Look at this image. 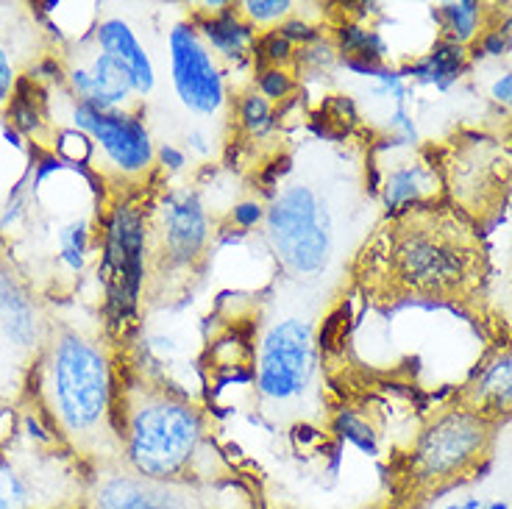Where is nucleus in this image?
<instances>
[{
	"mask_svg": "<svg viewBox=\"0 0 512 509\" xmlns=\"http://www.w3.org/2000/svg\"><path fill=\"white\" fill-rule=\"evenodd\" d=\"M490 95H493V101H499L501 106H510L512 109V73L501 76L499 81L490 87Z\"/></svg>",
	"mask_w": 512,
	"mask_h": 509,
	"instance_id": "obj_22",
	"label": "nucleus"
},
{
	"mask_svg": "<svg viewBox=\"0 0 512 509\" xmlns=\"http://www.w3.org/2000/svg\"><path fill=\"white\" fill-rule=\"evenodd\" d=\"M14 87V70L9 59H6V53L0 51V106L9 101V95H12Z\"/></svg>",
	"mask_w": 512,
	"mask_h": 509,
	"instance_id": "obj_21",
	"label": "nucleus"
},
{
	"mask_svg": "<svg viewBox=\"0 0 512 509\" xmlns=\"http://www.w3.org/2000/svg\"><path fill=\"white\" fill-rule=\"evenodd\" d=\"M287 14H290V3H279V0L243 6V17H248V23H270V20H282Z\"/></svg>",
	"mask_w": 512,
	"mask_h": 509,
	"instance_id": "obj_20",
	"label": "nucleus"
},
{
	"mask_svg": "<svg viewBox=\"0 0 512 509\" xmlns=\"http://www.w3.org/2000/svg\"><path fill=\"white\" fill-rule=\"evenodd\" d=\"M76 123L95 140L106 165L112 167L117 176L137 179V176H145L154 165V142L137 115L78 103Z\"/></svg>",
	"mask_w": 512,
	"mask_h": 509,
	"instance_id": "obj_8",
	"label": "nucleus"
},
{
	"mask_svg": "<svg viewBox=\"0 0 512 509\" xmlns=\"http://www.w3.org/2000/svg\"><path fill=\"white\" fill-rule=\"evenodd\" d=\"M201 28L212 48L226 56H237L251 45V23L243 20V12H223L215 20H206Z\"/></svg>",
	"mask_w": 512,
	"mask_h": 509,
	"instance_id": "obj_15",
	"label": "nucleus"
},
{
	"mask_svg": "<svg viewBox=\"0 0 512 509\" xmlns=\"http://www.w3.org/2000/svg\"><path fill=\"white\" fill-rule=\"evenodd\" d=\"M0 323L6 326L9 337H14L20 345L42 337L39 334L37 312H34L31 301L6 279H0Z\"/></svg>",
	"mask_w": 512,
	"mask_h": 509,
	"instance_id": "obj_14",
	"label": "nucleus"
},
{
	"mask_svg": "<svg viewBox=\"0 0 512 509\" xmlns=\"http://www.w3.org/2000/svg\"><path fill=\"white\" fill-rule=\"evenodd\" d=\"M293 92V78L284 73L282 67H265L259 76V95H265L268 101H282Z\"/></svg>",
	"mask_w": 512,
	"mask_h": 509,
	"instance_id": "obj_19",
	"label": "nucleus"
},
{
	"mask_svg": "<svg viewBox=\"0 0 512 509\" xmlns=\"http://www.w3.org/2000/svg\"><path fill=\"white\" fill-rule=\"evenodd\" d=\"M240 120H243V126L248 128V131H262V128H268L270 126L268 98H265V95H259V92L243 98V103H240Z\"/></svg>",
	"mask_w": 512,
	"mask_h": 509,
	"instance_id": "obj_18",
	"label": "nucleus"
},
{
	"mask_svg": "<svg viewBox=\"0 0 512 509\" xmlns=\"http://www.w3.org/2000/svg\"><path fill=\"white\" fill-rule=\"evenodd\" d=\"M170 73L181 103L195 115H218L226 103V87L215 56L204 37L187 23L170 31Z\"/></svg>",
	"mask_w": 512,
	"mask_h": 509,
	"instance_id": "obj_9",
	"label": "nucleus"
},
{
	"mask_svg": "<svg viewBox=\"0 0 512 509\" xmlns=\"http://www.w3.org/2000/svg\"><path fill=\"white\" fill-rule=\"evenodd\" d=\"M510 156H512V134H510Z\"/></svg>",
	"mask_w": 512,
	"mask_h": 509,
	"instance_id": "obj_23",
	"label": "nucleus"
},
{
	"mask_svg": "<svg viewBox=\"0 0 512 509\" xmlns=\"http://www.w3.org/2000/svg\"><path fill=\"white\" fill-rule=\"evenodd\" d=\"M115 432L123 465L148 479L198 484L206 446L204 409L142 368L115 373Z\"/></svg>",
	"mask_w": 512,
	"mask_h": 509,
	"instance_id": "obj_2",
	"label": "nucleus"
},
{
	"mask_svg": "<svg viewBox=\"0 0 512 509\" xmlns=\"http://www.w3.org/2000/svg\"><path fill=\"white\" fill-rule=\"evenodd\" d=\"M73 84L81 103H90L98 109H117L128 101L134 90L128 73L109 53H98L90 64L78 67L73 73Z\"/></svg>",
	"mask_w": 512,
	"mask_h": 509,
	"instance_id": "obj_12",
	"label": "nucleus"
},
{
	"mask_svg": "<svg viewBox=\"0 0 512 509\" xmlns=\"http://www.w3.org/2000/svg\"><path fill=\"white\" fill-rule=\"evenodd\" d=\"M209 220L192 192L173 190L154 206L142 223V262L151 276V290L173 301L206 265Z\"/></svg>",
	"mask_w": 512,
	"mask_h": 509,
	"instance_id": "obj_5",
	"label": "nucleus"
},
{
	"mask_svg": "<svg viewBox=\"0 0 512 509\" xmlns=\"http://www.w3.org/2000/svg\"><path fill=\"white\" fill-rule=\"evenodd\" d=\"M39 398L56 432L76 451L123 462L115 432V368L101 345L70 329L45 337Z\"/></svg>",
	"mask_w": 512,
	"mask_h": 509,
	"instance_id": "obj_3",
	"label": "nucleus"
},
{
	"mask_svg": "<svg viewBox=\"0 0 512 509\" xmlns=\"http://www.w3.org/2000/svg\"><path fill=\"white\" fill-rule=\"evenodd\" d=\"M318 365V343L307 320L287 318L262 337L256 354V387L273 404L307 393Z\"/></svg>",
	"mask_w": 512,
	"mask_h": 509,
	"instance_id": "obj_7",
	"label": "nucleus"
},
{
	"mask_svg": "<svg viewBox=\"0 0 512 509\" xmlns=\"http://www.w3.org/2000/svg\"><path fill=\"white\" fill-rule=\"evenodd\" d=\"M98 42L101 51L109 53L131 78L134 90L140 95H148L154 90V67L148 53L140 45V39L134 37V31L123 23V20H106L98 28Z\"/></svg>",
	"mask_w": 512,
	"mask_h": 509,
	"instance_id": "obj_13",
	"label": "nucleus"
},
{
	"mask_svg": "<svg viewBox=\"0 0 512 509\" xmlns=\"http://www.w3.org/2000/svg\"><path fill=\"white\" fill-rule=\"evenodd\" d=\"M457 404L504 423L512 418V343L501 345L462 384Z\"/></svg>",
	"mask_w": 512,
	"mask_h": 509,
	"instance_id": "obj_11",
	"label": "nucleus"
},
{
	"mask_svg": "<svg viewBox=\"0 0 512 509\" xmlns=\"http://www.w3.org/2000/svg\"><path fill=\"white\" fill-rule=\"evenodd\" d=\"M28 487L26 479L9 459L0 457V509H26Z\"/></svg>",
	"mask_w": 512,
	"mask_h": 509,
	"instance_id": "obj_17",
	"label": "nucleus"
},
{
	"mask_svg": "<svg viewBox=\"0 0 512 509\" xmlns=\"http://www.w3.org/2000/svg\"><path fill=\"white\" fill-rule=\"evenodd\" d=\"M354 281L376 306H471L485 295L487 251L465 212L421 201L373 229L354 259Z\"/></svg>",
	"mask_w": 512,
	"mask_h": 509,
	"instance_id": "obj_1",
	"label": "nucleus"
},
{
	"mask_svg": "<svg viewBox=\"0 0 512 509\" xmlns=\"http://www.w3.org/2000/svg\"><path fill=\"white\" fill-rule=\"evenodd\" d=\"M485 6L479 3H446L437 9V20L443 28V42L465 45L468 39L476 37L479 23H482Z\"/></svg>",
	"mask_w": 512,
	"mask_h": 509,
	"instance_id": "obj_16",
	"label": "nucleus"
},
{
	"mask_svg": "<svg viewBox=\"0 0 512 509\" xmlns=\"http://www.w3.org/2000/svg\"><path fill=\"white\" fill-rule=\"evenodd\" d=\"M265 237L279 268L298 284H315L334 254V220L312 184L290 181L265 212Z\"/></svg>",
	"mask_w": 512,
	"mask_h": 509,
	"instance_id": "obj_6",
	"label": "nucleus"
},
{
	"mask_svg": "<svg viewBox=\"0 0 512 509\" xmlns=\"http://www.w3.org/2000/svg\"><path fill=\"white\" fill-rule=\"evenodd\" d=\"M499 429L501 423L460 404L429 420L412 443L401 476L407 507L482 479L496 454Z\"/></svg>",
	"mask_w": 512,
	"mask_h": 509,
	"instance_id": "obj_4",
	"label": "nucleus"
},
{
	"mask_svg": "<svg viewBox=\"0 0 512 509\" xmlns=\"http://www.w3.org/2000/svg\"><path fill=\"white\" fill-rule=\"evenodd\" d=\"M95 509H206L201 484L159 482L131 468L103 473L92 496Z\"/></svg>",
	"mask_w": 512,
	"mask_h": 509,
	"instance_id": "obj_10",
	"label": "nucleus"
}]
</instances>
